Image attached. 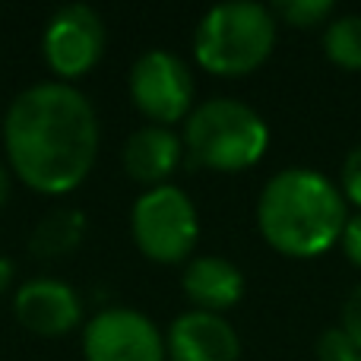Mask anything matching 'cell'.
I'll return each instance as SVG.
<instances>
[{
	"label": "cell",
	"mask_w": 361,
	"mask_h": 361,
	"mask_svg": "<svg viewBox=\"0 0 361 361\" xmlns=\"http://www.w3.org/2000/svg\"><path fill=\"white\" fill-rule=\"evenodd\" d=\"M4 152L10 171L35 193H70L99 156V114L70 82H35L6 108Z\"/></svg>",
	"instance_id": "obj_1"
},
{
	"label": "cell",
	"mask_w": 361,
	"mask_h": 361,
	"mask_svg": "<svg viewBox=\"0 0 361 361\" xmlns=\"http://www.w3.org/2000/svg\"><path fill=\"white\" fill-rule=\"evenodd\" d=\"M345 193L324 171L282 169L257 200V225L279 254L317 257L343 238Z\"/></svg>",
	"instance_id": "obj_2"
},
{
	"label": "cell",
	"mask_w": 361,
	"mask_h": 361,
	"mask_svg": "<svg viewBox=\"0 0 361 361\" xmlns=\"http://www.w3.org/2000/svg\"><path fill=\"white\" fill-rule=\"evenodd\" d=\"M276 44V16L254 0H228L200 19L193 32V54L200 67L219 76H241L257 70Z\"/></svg>",
	"instance_id": "obj_3"
},
{
	"label": "cell",
	"mask_w": 361,
	"mask_h": 361,
	"mask_svg": "<svg viewBox=\"0 0 361 361\" xmlns=\"http://www.w3.org/2000/svg\"><path fill=\"white\" fill-rule=\"evenodd\" d=\"M184 146L200 165L216 171H241L260 162L269 146V127L247 102H200L184 124Z\"/></svg>",
	"instance_id": "obj_4"
},
{
	"label": "cell",
	"mask_w": 361,
	"mask_h": 361,
	"mask_svg": "<svg viewBox=\"0 0 361 361\" xmlns=\"http://www.w3.org/2000/svg\"><path fill=\"white\" fill-rule=\"evenodd\" d=\"M130 231L140 254L152 263H180L193 254L200 238V216L180 187H149L130 209Z\"/></svg>",
	"instance_id": "obj_5"
},
{
	"label": "cell",
	"mask_w": 361,
	"mask_h": 361,
	"mask_svg": "<svg viewBox=\"0 0 361 361\" xmlns=\"http://www.w3.org/2000/svg\"><path fill=\"white\" fill-rule=\"evenodd\" d=\"M127 89L137 111L159 127L178 124L193 111V92H197L193 73L178 54L165 48L143 51L133 61Z\"/></svg>",
	"instance_id": "obj_6"
},
{
	"label": "cell",
	"mask_w": 361,
	"mask_h": 361,
	"mask_svg": "<svg viewBox=\"0 0 361 361\" xmlns=\"http://www.w3.org/2000/svg\"><path fill=\"white\" fill-rule=\"evenodd\" d=\"M42 54L57 82L73 86L105 54V23L89 4H67L48 19Z\"/></svg>",
	"instance_id": "obj_7"
},
{
	"label": "cell",
	"mask_w": 361,
	"mask_h": 361,
	"mask_svg": "<svg viewBox=\"0 0 361 361\" xmlns=\"http://www.w3.org/2000/svg\"><path fill=\"white\" fill-rule=\"evenodd\" d=\"M86 361H165V336L133 307H105L82 330Z\"/></svg>",
	"instance_id": "obj_8"
},
{
	"label": "cell",
	"mask_w": 361,
	"mask_h": 361,
	"mask_svg": "<svg viewBox=\"0 0 361 361\" xmlns=\"http://www.w3.org/2000/svg\"><path fill=\"white\" fill-rule=\"evenodd\" d=\"M13 314L35 336H67L82 317V301L67 282L38 276L16 288Z\"/></svg>",
	"instance_id": "obj_9"
},
{
	"label": "cell",
	"mask_w": 361,
	"mask_h": 361,
	"mask_svg": "<svg viewBox=\"0 0 361 361\" xmlns=\"http://www.w3.org/2000/svg\"><path fill=\"white\" fill-rule=\"evenodd\" d=\"M165 352L171 361H238L241 339L222 314L193 307L171 320L165 333Z\"/></svg>",
	"instance_id": "obj_10"
},
{
	"label": "cell",
	"mask_w": 361,
	"mask_h": 361,
	"mask_svg": "<svg viewBox=\"0 0 361 361\" xmlns=\"http://www.w3.org/2000/svg\"><path fill=\"white\" fill-rule=\"evenodd\" d=\"M180 152H184V140L171 127L146 124L127 137L121 165H124L127 178H133L137 184H143L149 190V187L169 184L171 171L180 162Z\"/></svg>",
	"instance_id": "obj_11"
},
{
	"label": "cell",
	"mask_w": 361,
	"mask_h": 361,
	"mask_svg": "<svg viewBox=\"0 0 361 361\" xmlns=\"http://www.w3.org/2000/svg\"><path fill=\"white\" fill-rule=\"evenodd\" d=\"M184 295L197 305V311L222 314L228 307H235L244 295V273L231 260L216 254L193 257L184 267L180 276Z\"/></svg>",
	"instance_id": "obj_12"
},
{
	"label": "cell",
	"mask_w": 361,
	"mask_h": 361,
	"mask_svg": "<svg viewBox=\"0 0 361 361\" xmlns=\"http://www.w3.org/2000/svg\"><path fill=\"white\" fill-rule=\"evenodd\" d=\"M82 238H86V216H82V209L61 206V209H51L32 228L29 250L38 260H57V257L73 254L82 244Z\"/></svg>",
	"instance_id": "obj_13"
},
{
	"label": "cell",
	"mask_w": 361,
	"mask_h": 361,
	"mask_svg": "<svg viewBox=\"0 0 361 361\" xmlns=\"http://www.w3.org/2000/svg\"><path fill=\"white\" fill-rule=\"evenodd\" d=\"M324 48L333 63L361 70V13H343L330 19L324 32Z\"/></svg>",
	"instance_id": "obj_14"
},
{
	"label": "cell",
	"mask_w": 361,
	"mask_h": 361,
	"mask_svg": "<svg viewBox=\"0 0 361 361\" xmlns=\"http://www.w3.org/2000/svg\"><path fill=\"white\" fill-rule=\"evenodd\" d=\"M330 13H333L330 0H279L273 6V16H282L288 25H298V29L320 25Z\"/></svg>",
	"instance_id": "obj_15"
},
{
	"label": "cell",
	"mask_w": 361,
	"mask_h": 361,
	"mask_svg": "<svg viewBox=\"0 0 361 361\" xmlns=\"http://www.w3.org/2000/svg\"><path fill=\"white\" fill-rule=\"evenodd\" d=\"M361 349L349 339L343 326H330L317 336V358L320 361H358Z\"/></svg>",
	"instance_id": "obj_16"
},
{
	"label": "cell",
	"mask_w": 361,
	"mask_h": 361,
	"mask_svg": "<svg viewBox=\"0 0 361 361\" xmlns=\"http://www.w3.org/2000/svg\"><path fill=\"white\" fill-rule=\"evenodd\" d=\"M339 326L349 333V339L361 349V282L349 292V298H345V305H343V324H339Z\"/></svg>",
	"instance_id": "obj_17"
},
{
	"label": "cell",
	"mask_w": 361,
	"mask_h": 361,
	"mask_svg": "<svg viewBox=\"0 0 361 361\" xmlns=\"http://www.w3.org/2000/svg\"><path fill=\"white\" fill-rule=\"evenodd\" d=\"M343 190L352 203L361 206V143L355 149L345 156V165H343Z\"/></svg>",
	"instance_id": "obj_18"
},
{
	"label": "cell",
	"mask_w": 361,
	"mask_h": 361,
	"mask_svg": "<svg viewBox=\"0 0 361 361\" xmlns=\"http://www.w3.org/2000/svg\"><path fill=\"white\" fill-rule=\"evenodd\" d=\"M343 250H345V257H349L355 267H361V212L358 216H352L349 222H345V228H343Z\"/></svg>",
	"instance_id": "obj_19"
},
{
	"label": "cell",
	"mask_w": 361,
	"mask_h": 361,
	"mask_svg": "<svg viewBox=\"0 0 361 361\" xmlns=\"http://www.w3.org/2000/svg\"><path fill=\"white\" fill-rule=\"evenodd\" d=\"M13 279H16V267H13L10 257H0V292H6V288L13 286Z\"/></svg>",
	"instance_id": "obj_20"
},
{
	"label": "cell",
	"mask_w": 361,
	"mask_h": 361,
	"mask_svg": "<svg viewBox=\"0 0 361 361\" xmlns=\"http://www.w3.org/2000/svg\"><path fill=\"white\" fill-rule=\"evenodd\" d=\"M10 190H13V171L0 162V209H4L6 200H10Z\"/></svg>",
	"instance_id": "obj_21"
},
{
	"label": "cell",
	"mask_w": 361,
	"mask_h": 361,
	"mask_svg": "<svg viewBox=\"0 0 361 361\" xmlns=\"http://www.w3.org/2000/svg\"><path fill=\"white\" fill-rule=\"evenodd\" d=\"M358 361H361V355H358Z\"/></svg>",
	"instance_id": "obj_22"
}]
</instances>
